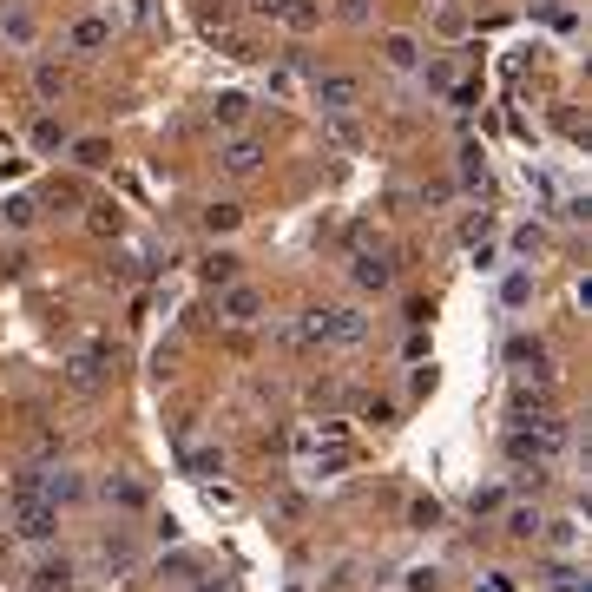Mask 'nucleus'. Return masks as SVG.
Listing matches in <instances>:
<instances>
[{
	"instance_id": "obj_9",
	"label": "nucleus",
	"mask_w": 592,
	"mask_h": 592,
	"mask_svg": "<svg viewBox=\"0 0 592 592\" xmlns=\"http://www.w3.org/2000/svg\"><path fill=\"white\" fill-rule=\"evenodd\" d=\"M99 494H106L112 507H125V514H145V507H152V494H145L132 474H106V481H99Z\"/></svg>"
},
{
	"instance_id": "obj_32",
	"label": "nucleus",
	"mask_w": 592,
	"mask_h": 592,
	"mask_svg": "<svg viewBox=\"0 0 592 592\" xmlns=\"http://www.w3.org/2000/svg\"><path fill=\"white\" fill-rule=\"evenodd\" d=\"M250 14H283V0H250Z\"/></svg>"
},
{
	"instance_id": "obj_20",
	"label": "nucleus",
	"mask_w": 592,
	"mask_h": 592,
	"mask_svg": "<svg viewBox=\"0 0 592 592\" xmlns=\"http://www.w3.org/2000/svg\"><path fill=\"white\" fill-rule=\"evenodd\" d=\"M527 296H533V277H527V270H514V277L500 283V303H507V310H520Z\"/></svg>"
},
{
	"instance_id": "obj_16",
	"label": "nucleus",
	"mask_w": 592,
	"mask_h": 592,
	"mask_svg": "<svg viewBox=\"0 0 592 592\" xmlns=\"http://www.w3.org/2000/svg\"><path fill=\"white\" fill-rule=\"evenodd\" d=\"M79 494H86V481H79V474H53V468H47V500H53V507H66V500H79Z\"/></svg>"
},
{
	"instance_id": "obj_8",
	"label": "nucleus",
	"mask_w": 592,
	"mask_h": 592,
	"mask_svg": "<svg viewBox=\"0 0 592 592\" xmlns=\"http://www.w3.org/2000/svg\"><path fill=\"white\" fill-rule=\"evenodd\" d=\"M106 369H112L106 349H79V356L66 362V382H73V389H99V382H106Z\"/></svg>"
},
{
	"instance_id": "obj_25",
	"label": "nucleus",
	"mask_w": 592,
	"mask_h": 592,
	"mask_svg": "<svg viewBox=\"0 0 592 592\" xmlns=\"http://www.w3.org/2000/svg\"><path fill=\"white\" fill-rule=\"evenodd\" d=\"M402 586H408V592H435V586H441V573H435V566H408Z\"/></svg>"
},
{
	"instance_id": "obj_29",
	"label": "nucleus",
	"mask_w": 592,
	"mask_h": 592,
	"mask_svg": "<svg viewBox=\"0 0 592 592\" xmlns=\"http://www.w3.org/2000/svg\"><path fill=\"white\" fill-rule=\"evenodd\" d=\"M500 507H507V494H500V487H481V494H474V514H500Z\"/></svg>"
},
{
	"instance_id": "obj_23",
	"label": "nucleus",
	"mask_w": 592,
	"mask_h": 592,
	"mask_svg": "<svg viewBox=\"0 0 592 592\" xmlns=\"http://www.w3.org/2000/svg\"><path fill=\"white\" fill-rule=\"evenodd\" d=\"M204 224H211V231H237V224H244V211H237V204H211V211H204Z\"/></svg>"
},
{
	"instance_id": "obj_21",
	"label": "nucleus",
	"mask_w": 592,
	"mask_h": 592,
	"mask_svg": "<svg viewBox=\"0 0 592 592\" xmlns=\"http://www.w3.org/2000/svg\"><path fill=\"white\" fill-rule=\"evenodd\" d=\"M461 178H468V191H481V198H487V165H481V152H474V145L461 152Z\"/></svg>"
},
{
	"instance_id": "obj_2",
	"label": "nucleus",
	"mask_w": 592,
	"mask_h": 592,
	"mask_svg": "<svg viewBox=\"0 0 592 592\" xmlns=\"http://www.w3.org/2000/svg\"><path fill=\"white\" fill-rule=\"evenodd\" d=\"M303 323H310L316 349H356V343H369V316L349 310V303H336V310H303Z\"/></svg>"
},
{
	"instance_id": "obj_24",
	"label": "nucleus",
	"mask_w": 592,
	"mask_h": 592,
	"mask_svg": "<svg viewBox=\"0 0 592 592\" xmlns=\"http://www.w3.org/2000/svg\"><path fill=\"white\" fill-rule=\"evenodd\" d=\"M33 145H40V152H60V145H66V132H60L53 119H33Z\"/></svg>"
},
{
	"instance_id": "obj_12",
	"label": "nucleus",
	"mask_w": 592,
	"mask_h": 592,
	"mask_svg": "<svg viewBox=\"0 0 592 592\" xmlns=\"http://www.w3.org/2000/svg\"><path fill=\"white\" fill-rule=\"evenodd\" d=\"M185 474H191V481H204V487H211V481L224 474V448H185Z\"/></svg>"
},
{
	"instance_id": "obj_31",
	"label": "nucleus",
	"mask_w": 592,
	"mask_h": 592,
	"mask_svg": "<svg viewBox=\"0 0 592 592\" xmlns=\"http://www.w3.org/2000/svg\"><path fill=\"white\" fill-rule=\"evenodd\" d=\"M7 224H33V198H7Z\"/></svg>"
},
{
	"instance_id": "obj_6",
	"label": "nucleus",
	"mask_w": 592,
	"mask_h": 592,
	"mask_svg": "<svg viewBox=\"0 0 592 592\" xmlns=\"http://www.w3.org/2000/svg\"><path fill=\"white\" fill-rule=\"evenodd\" d=\"M218 316H224V323H237V329H250L257 316H264V290H250V283H224Z\"/></svg>"
},
{
	"instance_id": "obj_4",
	"label": "nucleus",
	"mask_w": 592,
	"mask_h": 592,
	"mask_svg": "<svg viewBox=\"0 0 592 592\" xmlns=\"http://www.w3.org/2000/svg\"><path fill=\"white\" fill-rule=\"evenodd\" d=\"M218 165H224V178H257V172H264V139H250V132L224 139Z\"/></svg>"
},
{
	"instance_id": "obj_1",
	"label": "nucleus",
	"mask_w": 592,
	"mask_h": 592,
	"mask_svg": "<svg viewBox=\"0 0 592 592\" xmlns=\"http://www.w3.org/2000/svg\"><path fill=\"white\" fill-rule=\"evenodd\" d=\"M507 454H514V461H520V468H527V461H533V468H546V461H560V454H566V421L560 415H520V428H507Z\"/></svg>"
},
{
	"instance_id": "obj_10",
	"label": "nucleus",
	"mask_w": 592,
	"mask_h": 592,
	"mask_svg": "<svg viewBox=\"0 0 592 592\" xmlns=\"http://www.w3.org/2000/svg\"><path fill=\"white\" fill-rule=\"evenodd\" d=\"M27 592H73V566H66V560L33 566V573H27Z\"/></svg>"
},
{
	"instance_id": "obj_7",
	"label": "nucleus",
	"mask_w": 592,
	"mask_h": 592,
	"mask_svg": "<svg viewBox=\"0 0 592 592\" xmlns=\"http://www.w3.org/2000/svg\"><path fill=\"white\" fill-rule=\"evenodd\" d=\"M349 277H356V290H375V296H382V290L395 283V264L382 257V250H356V257H349Z\"/></svg>"
},
{
	"instance_id": "obj_26",
	"label": "nucleus",
	"mask_w": 592,
	"mask_h": 592,
	"mask_svg": "<svg viewBox=\"0 0 592 592\" xmlns=\"http://www.w3.org/2000/svg\"><path fill=\"white\" fill-rule=\"evenodd\" d=\"M408 527H441V507L435 500H415V507H408Z\"/></svg>"
},
{
	"instance_id": "obj_19",
	"label": "nucleus",
	"mask_w": 592,
	"mask_h": 592,
	"mask_svg": "<svg viewBox=\"0 0 592 592\" xmlns=\"http://www.w3.org/2000/svg\"><path fill=\"white\" fill-rule=\"evenodd\" d=\"M540 527H546V520L533 514V507H507V533H514V540H533Z\"/></svg>"
},
{
	"instance_id": "obj_18",
	"label": "nucleus",
	"mask_w": 592,
	"mask_h": 592,
	"mask_svg": "<svg viewBox=\"0 0 592 592\" xmlns=\"http://www.w3.org/2000/svg\"><path fill=\"white\" fill-rule=\"evenodd\" d=\"M119 204H93V211H86V231H93V237H119Z\"/></svg>"
},
{
	"instance_id": "obj_3",
	"label": "nucleus",
	"mask_w": 592,
	"mask_h": 592,
	"mask_svg": "<svg viewBox=\"0 0 592 592\" xmlns=\"http://www.w3.org/2000/svg\"><path fill=\"white\" fill-rule=\"evenodd\" d=\"M7 520H14L20 540H53L60 533V507L53 500H7Z\"/></svg>"
},
{
	"instance_id": "obj_13",
	"label": "nucleus",
	"mask_w": 592,
	"mask_h": 592,
	"mask_svg": "<svg viewBox=\"0 0 592 592\" xmlns=\"http://www.w3.org/2000/svg\"><path fill=\"white\" fill-rule=\"evenodd\" d=\"M7 500H47V468H20L7 481Z\"/></svg>"
},
{
	"instance_id": "obj_11",
	"label": "nucleus",
	"mask_w": 592,
	"mask_h": 592,
	"mask_svg": "<svg viewBox=\"0 0 592 592\" xmlns=\"http://www.w3.org/2000/svg\"><path fill=\"white\" fill-rule=\"evenodd\" d=\"M106 40H112V20H106V14H86V20H73V47H79V53H99Z\"/></svg>"
},
{
	"instance_id": "obj_17",
	"label": "nucleus",
	"mask_w": 592,
	"mask_h": 592,
	"mask_svg": "<svg viewBox=\"0 0 592 592\" xmlns=\"http://www.w3.org/2000/svg\"><path fill=\"white\" fill-rule=\"evenodd\" d=\"M283 27H290V33H310L316 27V20H323V14H316V7H310V0H283Z\"/></svg>"
},
{
	"instance_id": "obj_28",
	"label": "nucleus",
	"mask_w": 592,
	"mask_h": 592,
	"mask_svg": "<svg viewBox=\"0 0 592 592\" xmlns=\"http://www.w3.org/2000/svg\"><path fill=\"white\" fill-rule=\"evenodd\" d=\"M204 277H211V283H237V257H211V264H204Z\"/></svg>"
},
{
	"instance_id": "obj_30",
	"label": "nucleus",
	"mask_w": 592,
	"mask_h": 592,
	"mask_svg": "<svg viewBox=\"0 0 592 592\" xmlns=\"http://www.w3.org/2000/svg\"><path fill=\"white\" fill-rule=\"evenodd\" d=\"M106 158H112L106 139H86V145H79V165H106Z\"/></svg>"
},
{
	"instance_id": "obj_15",
	"label": "nucleus",
	"mask_w": 592,
	"mask_h": 592,
	"mask_svg": "<svg viewBox=\"0 0 592 592\" xmlns=\"http://www.w3.org/2000/svg\"><path fill=\"white\" fill-rule=\"evenodd\" d=\"M244 112H250L244 93H218V99H211V119H218V125H244Z\"/></svg>"
},
{
	"instance_id": "obj_27",
	"label": "nucleus",
	"mask_w": 592,
	"mask_h": 592,
	"mask_svg": "<svg viewBox=\"0 0 592 592\" xmlns=\"http://www.w3.org/2000/svg\"><path fill=\"white\" fill-rule=\"evenodd\" d=\"M487 231H494V211H481V218L461 224V237H468V244H487Z\"/></svg>"
},
{
	"instance_id": "obj_5",
	"label": "nucleus",
	"mask_w": 592,
	"mask_h": 592,
	"mask_svg": "<svg viewBox=\"0 0 592 592\" xmlns=\"http://www.w3.org/2000/svg\"><path fill=\"white\" fill-rule=\"evenodd\" d=\"M356 99H362V79H349V73H323V79H316V106H323L329 119L356 112Z\"/></svg>"
},
{
	"instance_id": "obj_22",
	"label": "nucleus",
	"mask_w": 592,
	"mask_h": 592,
	"mask_svg": "<svg viewBox=\"0 0 592 592\" xmlns=\"http://www.w3.org/2000/svg\"><path fill=\"white\" fill-rule=\"evenodd\" d=\"M382 53H389V66H415V60H421L408 33H389V47H382Z\"/></svg>"
},
{
	"instance_id": "obj_14",
	"label": "nucleus",
	"mask_w": 592,
	"mask_h": 592,
	"mask_svg": "<svg viewBox=\"0 0 592 592\" xmlns=\"http://www.w3.org/2000/svg\"><path fill=\"white\" fill-rule=\"evenodd\" d=\"M66 93V73H60V66H33V99H47V106H53V99H60Z\"/></svg>"
},
{
	"instance_id": "obj_33",
	"label": "nucleus",
	"mask_w": 592,
	"mask_h": 592,
	"mask_svg": "<svg viewBox=\"0 0 592 592\" xmlns=\"http://www.w3.org/2000/svg\"><path fill=\"white\" fill-rule=\"evenodd\" d=\"M323 592H349V586H343V579H336V586H323Z\"/></svg>"
}]
</instances>
